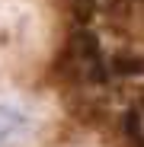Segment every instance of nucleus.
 <instances>
[{
	"label": "nucleus",
	"instance_id": "nucleus-3",
	"mask_svg": "<svg viewBox=\"0 0 144 147\" xmlns=\"http://www.w3.org/2000/svg\"><path fill=\"white\" fill-rule=\"evenodd\" d=\"M125 128H128V138L138 147H144V96H138L131 102V109L125 115Z\"/></svg>",
	"mask_w": 144,
	"mask_h": 147
},
{
	"label": "nucleus",
	"instance_id": "nucleus-2",
	"mask_svg": "<svg viewBox=\"0 0 144 147\" xmlns=\"http://www.w3.org/2000/svg\"><path fill=\"white\" fill-rule=\"evenodd\" d=\"M22 125H26L22 112H16L13 106H3V102H0V147H7V144L22 131Z\"/></svg>",
	"mask_w": 144,
	"mask_h": 147
},
{
	"label": "nucleus",
	"instance_id": "nucleus-1",
	"mask_svg": "<svg viewBox=\"0 0 144 147\" xmlns=\"http://www.w3.org/2000/svg\"><path fill=\"white\" fill-rule=\"evenodd\" d=\"M61 70L67 74L74 83H83V86H96V83H106L109 80V61L103 55L99 42H96L93 32L80 29L67 38V48H64V58H61Z\"/></svg>",
	"mask_w": 144,
	"mask_h": 147
}]
</instances>
